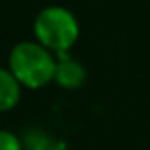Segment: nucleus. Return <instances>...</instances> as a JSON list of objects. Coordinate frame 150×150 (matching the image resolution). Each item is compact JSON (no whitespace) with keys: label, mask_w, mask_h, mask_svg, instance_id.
Masks as SVG:
<instances>
[{"label":"nucleus","mask_w":150,"mask_h":150,"mask_svg":"<svg viewBox=\"0 0 150 150\" xmlns=\"http://www.w3.org/2000/svg\"><path fill=\"white\" fill-rule=\"evenodd\" d=\"M34 38L51 53H69L80 36L76 15L63 6H48L36 15L33 23Z\"/></svg>","instance_id":"obj_2"},{"label":"nucleus","mask_w":150,"mask_h":150,"mask_svg":"<svg viewBox=\"0 0 150 150\" xmlns=\"http://www.w3.org/2000/svg\"><path fill=\"white\" fill-rule=\"evenodd\" d=\"M21 84L15 80L10 69L0 67V112H8L17 106L21 101Z\"/></svg>","instance_id":"obj_4"},{"label":"nucleus","mask_w":150,"mask_h":150,"mask_svg":"<svg viewBox=\"0 0 150 150\" xmlns=\"http://www.w3.org/2000/svg\"><path fill=\"white\" fill-rule=\"evenodd\" d=\"M0 150H23V144L15 133L0 129Z\"/></svg>","instance_id":"obj_5"},{"label":"nucleus","mask_w":150,"mask_h":150,"mask_svg":"<svg viewBox=\"0 0 150 150\" xmlns=\"http://www.w3.org/2000/svg\"><path fill=\"white\" fill-rule=\"evenodd\" d=\"M10 72L27 89H40L53 82L57 59L48 48L36 40H25L15 44L8 57Z\"/></svg>","instance_id":"obj_1"},{"label":"nucleus","mask_w":150,"mask_h":150,"mask_svg":"<svg viewBox=\"0 0 150 150\" xmlns=\"http://www.w3.org/2000/svg\"><path fill=\"white\" fill-rule=\"evenodd\" d=\"M86 67L78 59L70 57L69 53L57 55V67H55L53 82L63 89H78L86 82Z\"/></svg>","instance_id":"obj_3"}]
</instances>
